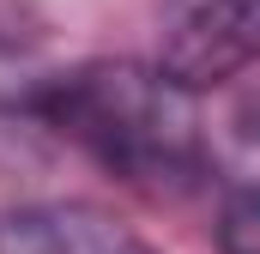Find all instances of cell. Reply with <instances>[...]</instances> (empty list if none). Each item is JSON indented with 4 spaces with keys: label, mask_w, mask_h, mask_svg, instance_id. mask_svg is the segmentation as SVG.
Wrapping results in <instances>:
<instances>
[{
    "label": "cell",
    "mask_w": 260,
    "mask_h": 254,
    "mask_svg": "<svg viewBox=\"0 0 260 254\" xmlns=\"http://www.w3.org/2000/svg\"><path fill=\"white\" fill-rule=\"evenodd\" d=\"M12 115L145 194H188L212 176L200 91L164 61H79L18 85Z\"/></svg>",
    "instance_id": "obj_1"
},
{
    "label": "cell",
    "mask_w": 260,
    "mask_h": 254,
    "mask_svg": "<svg viewBox=\"0 0 260 254\" xmlns=\"http://www.w3.org/2000/svg\"><path fill=\"white\" fill-rule=\"evenodd\" d=\"M157 61L194 91L242 79L260 67V0H170Z\"/></svg>",
    "instance_id": "obj_2"
},
{
    "label": "cell",
    "mask_w": 260,
    "mask_h": 254,
    "mask_svg": "<svg viewBox=\"0 0 260 254\" xmlns=\"http://www.w3.org/2000/svg\"><path fill=\"white\" fill-rule=\"evenodd\" d=\"M0 254H157V248L91 200H30V206L0 212Z\"/></svg>",
    "instance_id": "obj_3"
},
{
    "label": "cell",
    "mask_w": 260,
    "mask_h": 254,
    "mask_svg": "<svg viewBox=\"0 0 260 254\" xmlns=\"http://www.w3.org/2000/svg\"><path fill=\"white\" fill-rule=\"evenodd\" d=\"M218 248H224V254H260V182H242V188L224 194Z\"/></svg>",
    "instance_id": "obj_4"
}]
</instances>
